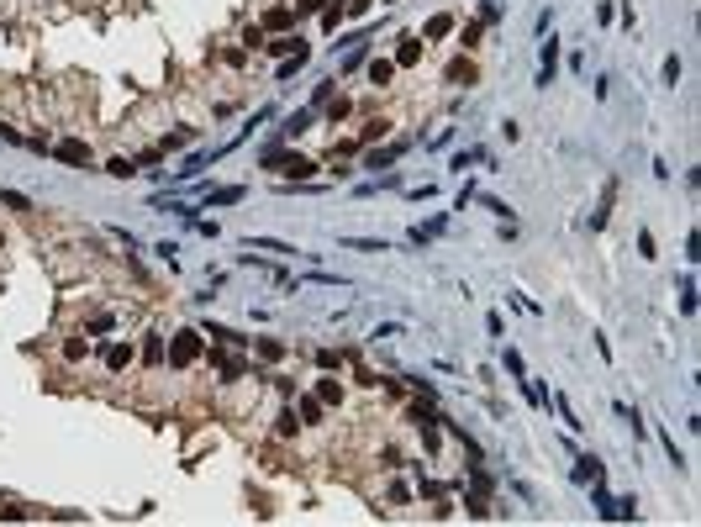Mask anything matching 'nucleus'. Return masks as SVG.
<instances>
[{
	"label": "nucleus",
	"mask_w": 701,
	"mask_h": 527,
	"mask_svg": "<svg viewBox=\"0 0 701 527\" xmlns=\"http://www.w3.org/2000/svg\"><path fill=\"white\" fill-rule=\"evenodd\" d=\"M127 364H132V343H106V369L121 374Z\"/></svg>",
	"instance_id": "nucleus-8"
},
{
	"label": "nucleus",
	"mask_w": 701,
	"mask_h": 527,
	"mask_svg": "<svg viewBox=\"0 0 701 527\" xmlns=\"http://www.w3.org/2000/svg\"><path fill=\"white\" fill-rule=\"evenodd\" d=\"M201 353H206V343H201V333H195V327H179V333L169 337V364H174V369H190Z\"/></svg>",
	"instance_id": "nucleus-1"
},
{
	"label": "nucleus",
	"mask_w": 701,
	"mask_h": 527,
	"mask_svg": "<svg viewBox=\"0 0 701 527\" xmlns=\"http://www.w3.org/2000/svg\"><path fill=\"white\" fill-rule=\"evenodd\" d=\"M296 427H301V422H296V411H280V417H274V432H280V438H290Z\"/></svg>",
	"instance_id": "nucleus-25"
},
{
	"label": "nucleus",
	"mask_w": 701,
	"mask_h": 527,
	"mask_svg": "<svg viewBox=\"0 0 701 527\" xmlns=\"http://www.w3.org/2000/svg\"><path fill=\"white\" fill-rule=\"evenodd\" d=\"M391 79H395V63L391 59H369V84H380V90H385Z\"/></svg>",
	"instance_id": "nucleus-12"
},
{
	"label": "nucleus",
	"mask_w": 701,
	"mask_h": 527,
	"mask_svg": "<svg viewBox=\"0 0 701 527\" xmlns=\"http://www.w3.org/2000/svg\"><path fill=\"white\" fill-rule=\"evenodd\" d=\"M290 26H296V11H290V6H269V11H264V32H290Z\"/></svg>",
	"instance_id": "nucleus-4"
},
{
	"label": "nucleus",
	"mask_w": 701,
	"mask_h": 527,
	"mask_svg": "<svg viewBox=\"0 0 701 527\" xmlns=\"http://www.w3.org/2000/svg\"><path fill=\"white\" fill-rule=\"evenodd\" d=\"M343 359H348L343 348H322V353H317V364H322V369H338V364H343Z\"/></svg>",
	"instance_id": "nucleus-23"
},
{
	"label": "nucleus",
	"mask_w": 701,
	"mask_h": 527,
	"mask_svg": "<svg viewBox=\"0 0 701 527\" xmlns=\"http://www.w3.org/2000/svg\"><path fill=\"white\" fill-rule=\"evenodd\" d=\"M243 201V185H216V190H206V206H238Z\"/></svg>",
	"instance_id": "nucleus-9"
},
{
	"label": "nucleus",
	"mask_w": 701,
	"mask_h": 527,
	"mask_svg": "<svg viewBox=\"0 0 701 527\" xmlns=\"http://www.w3.org/2000/svg\"><path fill=\"white\" fill-rule=\"evenodd\" d=\"M575 480H591V485H601V459L585 454V459H580V469H575Z\"/></svg>",
	"instance_id": "nucleus-17"
},
{
	"label": "nucleus",
	"mask_w": 701,
	"mask_h": 527,
	"mask_svg": "<svg viewBox=\"0 0 701 527\" xmlns=\"http://www.w3.org/2000/svg\"><path fill=\"white\" fill-rule=\"evenodd\" d=\"M401 153H406V143H391V148H375V153L364 158V169H375V174H380V169H391V164H395V158H401Z\"/></svg>",
	"instance_id": "nucleus-5"
},
{
	"label": "nucleus",
	"mask_w": 701,
	"mask_h": 527,
	"mask_svg": "<svg viewBox=\"0 0 701 527\" xmlns=\"http://www.w3.org/2000/svg\"><path fill=\"white\" fill-rule=\"evenodd\" d=\"M106 169H111V174H116V180H127V174H137V164H132V158H111Z\"/></svg>",
	"instance_id": "nucleus-27"
},
{
	"label": "nucleus",
	"mask_w": 701,
	"mask_h": 527,
	"mask_svg": "<svg viewBox=\"0 0 701 527\" xmlns=\"http://www.w3.org/2000/svg\"><path fill=\"white\" fill-rule=\"evenodd\" d=\"M416 59H422V37H401V48H395L391 63H395V69H412Z\"/></svg>",
	"instance_id": "nucleus-6"
},
{
	"label": "nucleus",
	"mask_w": 701,
	"mask_h": 527,
	"mask_svg": "<svg viewBox=\"0 0 701 527\" xmlns=\"http://www.w3.org/2000/svg\"><path fill=\"white\" fill-rule=\"evenodd\" d=\"M469 164H485V148H464V153L453 158V169H469Z\"/></svg>",
	"instance_id": "nucleus-24"
},
{
	"label": "nucleus",
	"mask_w": 701,
	"mask_h": 527,
	"mask_svg": "<svg viewBox=\"0 0 701 527\" xmlns=\"http://www.w3.org/2000/svg\"><path fill=\"white\" fill-rule=\"evenodd\" d=\"M311 121H317V111H290V116H285V127H280V137H296V132H306L311 127Z\"/></svg>",
	"instance_id": "nucleus-10"
},
{
	"label": "nucleus",
	"mask_w": 701,
	"mask_h": 527,
	"mask_svg": "<svg viewBox=\"0 0 701 527\" xmlns=\"http://www.w3.org/2000/svg\"><path fill=\"white\" fill-rule=\"evenodd\" d=\"M243 248H264V253H296V243H280V238H248Z\"/></svg>",
	"instance_id": "nucleus-15"
},
{
	"label": "nucleus",
	"mask_w": 701,
	"mask_h": 527,
	"mask_svg": "<svg viewBox=\"0 0 701 527\" xmlns=\"http://www.w3.org/2000/svg\"><path fill=\"white\" fill-rule=\"evenodd\" d=\"M253 353H259V359H269V364H280V359H285V343H274V337H253Z\"/></svg>",
	"instance_id": "nucleus-11"
},
{
	"label": "nucleus",
	"mask_w": 701,
	"mask_h": 527,
	"mask_svg": "<svg viewBox=\"0 0 701 527\" xmlns=\"http://www.w3.org/2000/svg\"><path fill=\"white\" fill-rule=\"evenodd\" d=\"M211 364L227 374V380H243V374H248V364H243V359H232V353H222V348H211Z\"/></svg>",
	"instance_id": "nucleus-7"
},
{
	"label": "nucleus",
	"mask_w": 701,
	"mask_h": 527,
	"mask_svg": "<svg viewBox=\"0 0 701 527\" xmlns=\"http://www.w3.org/2000/svg\"><path fill=\"white\" fill-rule=\"evenodd\" d=\"M0 201H6V206H11V211H32V201H27V195H22V190H0Z\"/></svg>",
	"instance_id": "nucleus-26"
},
{
	"label": "nucleus",
	"mask_w": 701,
	"mask_h": 527,
	"mask_svg": "<svg viewBox=\"0 0 701 527\" xmlns=\"http://www.w3.org/2000/svg\"><path fill=\"white\" fill-rule=\"evenodd\" d=\"M343 248H359V253H391V243H375V238H343Z\"/></svg>",
	"instance_id": "nucleus-18"
},
{
	"label": "nucleus",
	"mask_w": 701,
	"mask_h": 527,
	"mask_svg": "<svg viewBox=\"0 0 701 527\" xmlns=\"http://www.w3.org/2000/svg\"><path fill=\"white\" fill-rule=\"evenodd\" d=\"M264 169L285 174V180H311V174H317V164H311V158H301V153H280V148H269V153H264Z\"/></svg>",
	"instance_id": "nucleus-2"
},
{
	"label": "nucleus",
	"mask_w": 701,
	"mask_h": 527,
	"mask_svg": "<svg viewBox=\"0 0 701 527\" xmlns=\"http://www.w3.org/2000/svg\"><path fill=\"white\" fill-rule=\"evenodd\" d=\"M53 153H59L63 164H90V143H84V137H63Z\"/></svg>",
	"instance_id": "nucleus-3"
},
{
	"label": "nucleus",
	"mask_w": 701,
	"mask_h": 527,
	"mask_svg": "<svg viewBox=\"0 0 701 527\" xmlns=\"http://www.w3.org/2000/svg\"><path fill=\"white\" fill-rule=\"evenodd\" d=\"M143 359H148V364H164V343H158V337H148V343H143Z\"/></svg>",
	"instance_id": "nucleus-28"
},
{
	"label": "nucleus",
	"mask_w": 701,
	"mask_h": 527,
	"mask_svg": "<svg viewBox=\"0 0 701 527\" xmlns=\"http://www.w3.org/2000/svg\"><path fill=\"white\" fill-rule=\"evenodd\" d=\"M453 32V16H432L428 26H422V37H449Z\"/></svg>",
	"instance_id": "nucleus-20"
},
{
	"label": "nucleus",
	"mask_w": 701,
	"mask_h": 527,
	"mask_svg": "<svg viewBox=\"0 0 701 527\" xmlns=\"http://www.w3.org/2000/svg\"><path fill=\"white\" fill-rule=\"evenodd\" d=\"M391 132V121H364V132H359V143H375V137H385Z\"/></svg>",
	"instance_id": "nucleus-22"
},
{
	"label": "nucleus",
	"mask_w": 701,
	"mask_h": 527,
	"mask_svg": "<svg viewBox=\"0 0 701 527\" xmlns=\"http://www.w3.org/2000/svg\"><path fill=\"white\" fill-rule=\"evenodd\" d=\"M459 43H464V48H475V43H480V22H469V26H464V32H459Z\"/></svg>",
	"instance_id": "nucleus-29"
},
{
	"label": "nucleus",
	"mask_w": 701,
	"mask_h": 527,
	"mask_svg": "<svg viewBox=\"0 0 701 527\" xmlns=\"http://www.w3.org/2000/svg\"><path fill=\"white\" fill-rule=\"evenodd\" d=\"M554 63H559V43L548 37V43H543V74H538V84H554Z\"/></svg>",
	"instance_id": "nucleus-14"
},
{
	"label": "nucleus",
	"mask_w": 701,
	"mask_h": 527,
	"mask_svg": "<svg viewBox=\"0 0 701 527\" xmlns=\"http://www.w3.org/2000/svg\"><path fill=\"white\" fill-rule=\"evenodd\" d=\"M317 401H322V406L343 401V385H338V380H317Z\"/></svg>",
	"instance_id": "nucleus-16"
},
{
	"label": "nucleus",
	"mask_w": 701,
	"mask_h": 527,
	"mask_svg": "<svg viewBox=\"0 0 701 527\" xmlns=\"http://www.w3.org/2000/svg\"><path fill=\"white\" fill-rule=\"evenodd\" d=\"M301 422H322V401H317V395H301Z\"/></svg>",
	"instance_id": "nucleus-19"
},
{
	"label": "nucleus",
	"mask_w": 701,
	"mask_h": 527,
	"mask_svg": "<svg viewBox=\"0 0 701 527\" xmlns=\"http://www.w3.org/2000/svg\"><path fill=\"white\" fill-rule=\"evenodd\" d=\"M385 6H391V0H385Z\"/></svg>",
	"instance_id": "nucleus-31"
},
{
	"label": "nucleus",
	"mask_w": 701,
	"mask_h": 527,
	"mask_svg": "<svg viewBox=\"0 0 701 527\" xmlns=\"http://www.w3.org/2000/svg\"><path fill=\"white\" fill-rule=\"evenodd\" d=\"M322 111H327V121H333V127H338V121H343V116H348V111H354V106H348V100L338 96V100H327V106H322Z\"/></svg>",
	"instance_id": "nucleus-21"
},
{
	"label": "nucleus",
	"mask_w": 701,
	"mask_h": 527,
	"mask_svg": "<svg viewBox=\"0 0 701 527\" xmlns=\"http://www.w3.org/2000/svg\"><path fill=\"white\" fill-rule=\"evenodd\" d=\"M322 6H333V0H296V16H306V11H322Z\"/></svg>",
	"instance_id": "nucleus-30"
},
{
	"label": "nucleus",
	"mask_w": 701,
	"mask_h": 527,
	"mask_svg": "<svg viewBox=\"0 0 701 527\" xmlns=\"http://www.w3.org/2000/svg\"><path fill=\"white\" fill-rule=\"evenodd\" d=\"M480 79V74H475V63H469V59H453L449 63V84H475Z\"/></svg>",
	"instance_id": "nucleus-13"
}]
</instances>
